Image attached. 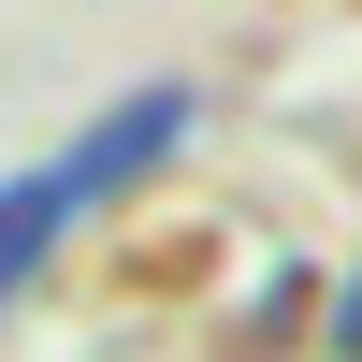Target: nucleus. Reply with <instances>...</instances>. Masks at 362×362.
Wrapping results in <instances>:
<instances>
[{
    "instance_id": "1",
    "label": "nucleus",
    "mask_w": 362,
    "mask_h": 362,
    "mask_svg": "<svg viewBox=\"0 0 362 362\" xmlns=\"http://www.w3.org/2000/svg\"><path fill=\"white\" fill-rule=\"evenodd\" d=\"M174 131H189V87H131V102H102V116H87L73 145H58V160L0 174V305H15V290L44 276V247H58L73 218H102V203L131 189V174L160 160Z\"/></svg>"
},
{
    "instance_id": "2",
    "label": "nucleus",
    "mask_w": 362,
    "mask_h": 362,
    "mask_svg": "<svg viewBox=\"0 0 362 362\" xmlns=\"http://www.w3.org/2000/svg\"><path fill=\"white\" fill-rule=\"evenodd\" d=\"M334 348H348V362H362V276H348V290H334Z\"/></svg>"
}]
</instances>
